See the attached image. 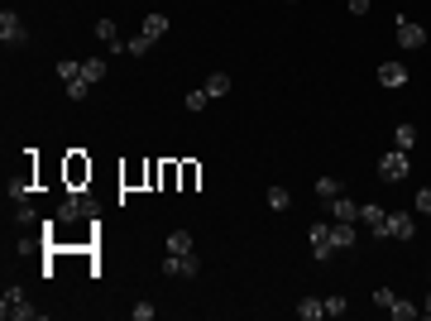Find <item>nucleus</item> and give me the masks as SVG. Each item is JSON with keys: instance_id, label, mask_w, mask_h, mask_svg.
Segmentation results:
<instances>
[{"instance_id": "nucleus-1", "label": "nucleus", "mask_w": 431, "mask_h": 321, "mask_svg": "<svg viewBox=\"0 0 431 321\" xmlns=\"http://www.w3.org/2000/svg\"><path fill=\"white\" fill-rule=\"evenodd\" d=\"M0 317L5 321H43V312L24 298L19 283H5V293H0Z\"/></svg>"}, {"instance_id": "nucleus-2", "label": "nucleus", "mask_w": 431, "mask_h": 321, "mask_svg": "<svg viewBox=\"0 0 431 321\" xmlns=\"http://www.w3.org/2000/svg\"><path fill=\"white\" fill-rule=\"evenodd\" d=\"M307 245H312V259H317V264H330V259H335L330 220H312V225H307Z\"/></svg>"}, {"instance_id": "nucleus-3", "label": "nucleus", "mask_w": 431, "mask_h": 321, "mask_svg": "<svg viewBox=\"0 0 431 321\" xmlns=\"http://www.w3.org/2000/svg\"><path fill=\"white\" fill-rule=\"evenodd\" d=\"M0 43L5 48H24L29 43V29H24V19H19V10H0Z\"/></svg>"}, {"instance_id": "nucleus-4", "label": "nucleus", "mask_w": 431, "mask_h": 321, "mask_svg": "<svg viewBox=\"0 0 431 321\" xmlns=\"http://www.w3.org/2000/svg\"><path fill=\"white\" fill-rule=\"evenodd\" d=\"M408 173H412L408 149H393V154H383V158H379V178H383V183H403Z\"/></svg>"}, {"instance_id": "nucleus-5", "label": "nucleus", "mask_w": 431, "mask_h": 321, "mask_svg": "<svg viewBox=\"0 0 431 321\" xmlns=\"http://www.w3.org/2000/svg\"><path fill=\"white\" fill-rule=\"evenodd\" d=\"M163 273H168V278H197V273H202L197 249H192V254H163Z\"/></svg>"}, {"instance_id": "nucleus-6", "label": "nucleus", "mask_w": 431, "mask_h": 321, "mask_svg": "<svg viewBox=\"0 0 431 321\" xmlns=\"http://www.w3.org/2000/svg\"><path fill=\"white\" fill-rule=\"evenodd\" d=\"M393 34H398V43H403V48H422V43H427V29H422L417 19H408V14H398V19H393Z\"/></svg>"}, {"instance_id": "nucleus-7", "label": "nucleus", "mask_w": 431, "mask_h": 321, "mask_svg": "<svg viewBox=\"0 0 431 321\" xmlns=\"http://www.w3.org/2000/svg\"><path fill=\"white\" fill-rule=\"evenodd\" d=\"M388 235H393V240H412V235H417V220H412L408 211H388V220H383V240H388Z\"/></svg>"}, {"instance_id": "nucleus-8", "label": "nucleus", "mask_w": 431, "mask_h": 321, "mask_svg": "<svg viewBox=\"0 0 431 321\" xmlns=\"http://www.w3.org/2000/svg\"><path fill=\"white\" fill-rule=\"evenodd\" d=\"M87 211H92V202H87V197L72 187V192L63 197V207H58V220H63V225H72V220H82Z\"/></svg>"}, {"instance_id": "nucleus-9", "label": "nucleus", "mask_w": 431, "mask_h": 321, "mask_svg": "<svg viewBox=\"0 0 431 321\" xmlns=\"http://www.w3.org/2000/svg\"><path fill=\"white\" fill-rule=\"evenodd\" d=\"M374 77H379V87H388V92L408 87V68H403V63H393V58H388V63H379V72H374Z\"/></svg>"}, {"instance_id": "nucleus-10", "label": "nucleus", "mask_w": 431, "mask_h": 321, "mask_svg": "<svg viewBox=\"0 0 431 321\" xmlns=\"http://www.w3.org/2000/svg\"><path fill=\"white\" fill-rule=\"evenodd\" d=\"M96 39L106 43L110 53H125V39H120V24L115 19H96Z\"/></svg>"}, {"instance_id": "nucleus-11", "label": "nucleus", "mask_w": 431, "mask_h": 321, "mask_svg": "<svg viewBox=\"0 0 431 321\" xmlns=\"http://www.w3.org/2000/svg\"><path fill=\"white\" fill-rule=\"evenodd\" d=\"M383 220H388V211H383L379 202H364V207H359V225H369L379 240H383Z\"/></svg>"}, {"instance_id": "nucleus-12", "label": "nucleus", "mask_w": 431, "mask_h": 321, "mask_svg": "<svg viewBox=\"0 0 431 321\" xmlns=\"http://www.w3.org/2000/svg\"><path fill=\"white\" fill-rule=\"evenodd\" d=\"M330 240H335V254L355 249V220H330Z\"/></svg>"}, {"instance_id": "nucleus-13", "label": "nucleus", "mask_w": 431, "mask_h": 321, "mask_svg": "<svg viewBox=\"0 0 431 321\" xmlns=\"http://www.w3.org/2000/svg\"><path fill=\"white\" fill-rule=\"evenodd\" d=\"M163 249H168V254H192V249H197V240H192L187 230H168V240H163Z\"/></svg>"}, {"instance_id": "nucleus-14", "label": "nucleus", "mask_w": 431, "mask_h": 321, "mask_svg": "<svg viewBox=\"0 0 431 321\" xmlns=\"http://www.w3.org/2000/svg\"><path fill=\"white\" fill-rule=\"evenodd\" d=\"M293 312H297V321H322L326 317V298H302Z\"/></svg>"}, {"instance_id": "nucleus-15", "label": "nucleus", "mask_w": 431, "mask_h": 321, "mask_svg": "<svg viewBox=\"0 0 431 321\" xmlns=\"http://www.w3.org/2000/svg\"><path fill=\"white\" fill-rule=\"evenodd\" d=\"M326 207H330V220H359V207H355L345 192H340L335 202H326Z\"/></svg>"}, {"instance_id": "nucleus-16", "label": "nucleus", "mask_w": 431, "mask_h": 321, "mask_svg": "<svg viewBox=\"0 0 431 321\" xmlns=\"http://www.w3.org/2000/svg\"><path fill=\"white\" fill-rule=\"evenodd\" d=\"M168 29H173V19H168V14H144V29H139V34H149V39L158 43Z\"/></svg>"}, {"instance_id": "nucleus-17", "label": "nucleus", "mask_w": 431, "mask_h": 321, "mask_svg": "<svg viewBox=\"0 0 431 321\" xmlns=\"http://www.w3.org/2000/svg\"><path fill=\"white\" fill-rule=\"evenodd\" d=\"M388 317H393V321H417V317H422V307H417V302H408V298H398V302L388 307Z\"/></svg>"}, {"instance_id": "nucleus-18", "label": "nucleus", "mask_w": 431, "mask_h": 321, "mask_svg": "<svg viewBox=\"0 0 431 321\" xmlns=\"http://www.w3.org/2000/svg\"><path fill=\"white\" fill-rule=\"evenodd\" d=\"M345 187H340V178H317V202H335Z\"/></svg>"}, {"instance_id": "nucleus-19", "label": "nucleus", "mask_w": 431, "mask_h": 321, "mask_svg": "<svg viewBox=\"0 0 431 321\" xmlns=\"http://www.w3.org/2000/svg\"><path fill=\"white\" fill-rule=\"evenodd\" d=\"M82 77H87L92 87H96V82H106V58H87V63H82Z\"/></svg>"}, {"instance_id": "nucleus-20", "label": "nucleus", "mask_w": 431, "mask_h": 321, "mask_svg": "<svg viewBox=\"0 0 431 321\" xmlns=\"http://www.w3.org/2000/svg\"><path fill=\"white\" fill-rule=\"evenodd\" d=\"M393 144H398V149H412V144H417V125H412V120H403V125L393 130Z\"/></svg>"}, {"instance_id": "nucleus-21", "label": "nucleus", "mask_w": 431, "mask_h": 321, "mask_svg": "<svg viewBox=\"0 0 431 321\" xmlns=\"http://www.w3.org/2000/svg\"><path fill=\"white\" fill-rule=\"evenodd\" d=\"M264 202H269V211H288V207H293L288 187H269V192H264Z\"/></svg>"}, {"instance_id": "nucleus-22", "label": "nucleus", "mask_w": 431, "mask_h": 321, "mask_svg": "<svg viewBox=\"0 0 431 321\" xmlns=\"http://www.w3.org/2000/svg\"><path fill=\"white\" fill-rule=\"evenodd\" d=\"M53 72H58L63 82H77V77H82V63H77V58H58V68H53Z\"/></svg>"}, {"instance_id": "nucleus-23", "label": "nucleus", "mask_w": 431, "mask_h": 321, "mask_svg": "<svg viewBox=\"0 0 431 321\" xmlns=\"http://www.w3.org/2000/svg\"><path fill=\"white\" fill-rule=\"evenodd\" d=\"M225 92H230V77H225V72H211V77H207V96H225Z\"/></svg>"}, {"instance_id": "nucleus-24", "label": "nucleus", "mask_w": 431, "mask_h": 321, "mask_svg": "<svg viewBox=\"0 0 431 321\" xmlns=\"http://www.w3.org/2000/svg\"><path fill=\"white\" fill-rule=\"evenodd\" d=\"M149 48H154V39H149V34H139V39H125V53H129V58H144Z\"/></svg>"}, {"instance_id": "nucleus-25", "label": "nucleus", "mask_w": 431, "mask_h": 321, "mask_svg": "<svg viewBox=\"0 0 431 321\" xmlns=\"http://www.w3.org/2000/svg\"><path fill=\"white\" fill-rule=\"evenodd\" d=\"M82 178H92V168H87V163H82V158H77V154H72V158H67V183H72V187H77V183H82Z\"/></svg>"}, {"instance_id": "nucleus-26", "label": "nucleus", "mask_w": 431, "mask_h": 321, "mask_svg": "<svg viewBox=\"0 0 431 321\" xmlns=\"http://www.w3.org/2000/svg\"><path fill=\"white\" fill-rule=\"evenodd\" d=\"M14 225H19V230H29V225H39V211H34L29 202H19V211H14Z\"/></svg>"}, {"instance_id": "nucleus-27", "label": "nucleus", "mask_w": 431, "mask_h": 321, "mask_svg": "<svg viewBox=\"0 0 431 321\" xmlns=\"http://www.w3.org/2000/svg\"><path fill=\"white\" fill-rule=\"evenodd\" d=\"M345 312H350V302H345L340 293H330V298H326V317H345Z\"/></svg>"}, {"instance_id": "nucleus-28", "label": "nucleus", "mask_w": 431, "mask_h": 321, "mask_svg": "<svg viewBox=\"0 0 431 321\" xmlns=\"http://www.w3.org/2000/svg\"><path fill=\"white\" fill-rule=\"evenodd\" d=\"M87 92H92V82H87V77H77V82H67V96H72V101H87Z\"/></svg>"}, {"instance_id": "nucleus-29", "label": "nucleus", "mask_w": 431, "mask_h": 321, "mask_svg": "<svg viewBox=\"0 0 431 321\" xmlns=\"http://www.w3.org/2000/svg\"><path fill=\"white\" fill-rule=\"evenodd\" d=\"M207 101H211V96H207V87H197V92H187V110H207Z\"/></svg>"}, {"instance_id": "nucleus-30", "label": "nucleus", "mask_w": 431, "mask_h": 321, "mask_svg": "<svg viewBox=\"0 0 431 321\" xmlns=\"http://www.w3.org/2000/svg\"><path fill=\"white\" fill-rule=\"evenodd\" d=\"M374 302H379V307H383V312H388V307H393V302H398V293H393V288H374Z\"/></svg>"}, {"instance_id": "nucleus-31", "label": "nucleus", "mask_w": 431, "mask_h": 321, "mask_svg": "<svg viewBox=\"0 0 431 321\" xmlns=\"http://www.w3.org/2000/svg\"><path fill=\"white\" fill-rule=\"evenodd\" d=\"M412 207H417V216H431V187H422V192L412 197Z\"/></svg>"}, {"instance_id": "nucleus-32", "label": "nucleus", "mask_w": 431, "mask_h": 321, "mask_svg": "<svg viewBox=\"0 0 431 321\" xmlns=\"http://www.w3.org/2000/svg\"><path fill=\"white\" fill-rule=\"evenodd\" d=\"M154 312H158L154 302H134V321H154Z\"/></svg>"}, {"instance_id": "nucleus-33", "label": "nucleus", "mask_w": 431, "mask_h": 321, "mask_svg": "<svg viewBox=\"0 0 431 321\" xmlns=\"http://www.w3.org/2000/svg\"><path fill=\"white\" fill-rule=\"evenodd\" d=\"M345 5H350V14L359 19V14H369V5H374V0H345Z\"/></svg>"}, {"instance_id": "nucleus-34", "label": "nucleus", "mask_w": 431, "mask_h": 321, "mask_svg": "<svg viewBox=\"0 0 431 321\" xmlns=\"http://www.w3.org/2000/svg\"><path fill=\"white\" fill-rule=\"evenodd\" d=\"M422 317H427V321H431V293H427V302H422Z\"/></svg>"}, {"instance_id": "nucleus-35", "label": "nucleus", "mask_w": 431, "mask_h": 321, "mask_svg": "<svg viewBox=\"0 0 431 321\" xmlns=\"http://www.w3.org/2000/svg\"><path fill=\"white\" fill-rule=\"evenodd\" d=\"M283 5H297V0H283Z\"/></svg>"}]
</instances>
